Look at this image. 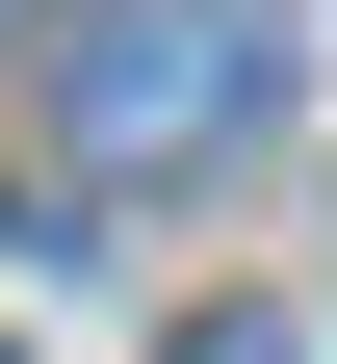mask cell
<instances>
[{"instance_id": "cell-2", "label": "cell", "mask_w": 337, "mask_h": 364, "mask_svg": "<svg viewBox=\"0 0 337 364\" xmlns=\"http://www.w3.org/2000/svg\"><path fill=\"white\" fill-rule=\"evenodd\" d=\"M182 364H285V338H260V312H208V338H182Z\"/></svg>"}, {"instance_id": "cell-1", "label": "cell", "mask_w": 337, "mask_h": 364, "mask_svg": "<svg viewBox=\"0 0 337 364\" xmlns=\"http://www.w3.org/2000/svg\"><path fill=\"white\" fill-rule=\"evenodd\" d=\"M260 78H285V26H233V0H104L53 53V130H78V182H156V156H233Z\"/></svg>"}]
</instances>
